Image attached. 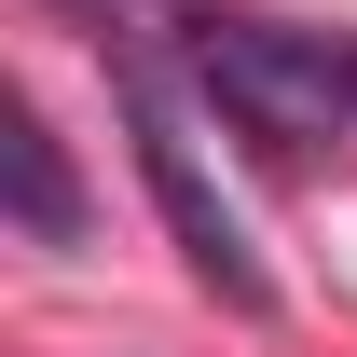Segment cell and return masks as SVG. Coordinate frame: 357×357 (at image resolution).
<instances>
[{"label": "cell", "mask_w": 357, "mask_h": 357, "mask_svg": "<svg viewBox=\"0 0 357 357\" xmlns=\"http://www.w3.org/2000/svg\"><path fill=\"white\" fill-rule=\"evenodd\" d=\"M192 83L220 96L248 137L303 151V137H344L357 55L330 42V28H289V14H192Z\"/></svg>", "instance_id": "1"}, {"label": "cell", "mask_w": 357, "mask_h": 357, "mask_svg": "<svg viewBox=\"0 0 357 357\" xmlns=\"http://www.w3.org/2000/svg\"><path fill=\"white\" fill-rule=\"evenodd\" d=\"M124 124H137V178H151V206H165L178 261L206 275L234 316H275V275H261V248H248V220L220 206V178L192 165V137H178V110H165V83H151V69H124Z\"/></svg>", "instance_id": "2"}, {"label": "cell", "mask_w": 357, "mask_h": 357, "mask_svg": "<svg viewBox=\"0 0 357 357\" xmlns=\"http://www.w3.org/2000/svg\"><path fill=\"white\" fill-rule=\"evenodd\" d=\"M0 206H14L28 248H83V178H69L42 110H0Z\"/></svg>", "instance_id": "3"}]
</instances>
